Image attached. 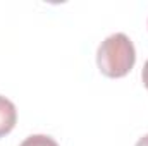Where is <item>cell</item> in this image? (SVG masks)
<instances>
[{
  "instance_id": "3957f363",
  "label": "cell",
  "mask_w": 148,
  "mask_h": 146,
  "mask_svg": "<svg viewBox=\"0 0 148 146\" xmlns=\"http://www.w3.org/2000/svg\"><path fill=\"white\" fill-rule=\"evenodd\" d=\"M19 146H59L55 139H52L50 136L45 134H33L29 138H26Z\"/></svg>"
},
{
  "instance_id": "5b68a950",
  "label": "cell",
  "mask_w": 148,
  "mask_h": 146,
  "mask_svg": "<svg viewBox=\"0 0 148 146\" xmlns=\"http://www.w3.org/2000/svg\"><path fill=\"white\" fill-rule=\"evenodd\" d=\"M134 146H148V134L147 136H143V138H140L138 143H136Z\"/></svg>"
},
{
  "instance_id": "6da1fadb",
  "label": "cell",
  "mask_w": 148,
  "mask_h": 146,
  "mask_svg": "<svg viewBox=\"0 0 148 146\" xmlns=\"http://www.w3.org/2000/svg\"><path fill=\"white\" fill-rule=\"evenodd\" d=\"M136 62V50L129 36L114 33L107 36L97 52V64L100 72L107 77H124L131 72Z\"/></svg>"
},
{
  "instance_id": "277c9868",
  "label": "cell",
  "mask_w": 148,
  "mask_h": 146,
  "mask_svg": "<svg viewBox=\"0 0 148 146\" xmlns=\"http://www.w3.org/2000/svg\"><path fill=\"white\" fill-rule=\"evenodd\" d=\"M141 79H143L145 88L148 89V60L145 62V65H143V71H141Z\"/></svg>"
},
{
  "instance_id": "7a4b0ae2",
  "label": "cell",
  "mask_w": 148,
  "mask_h": 146,
  "mask_svg": "<svg viewBox=\"0 0 148 146\" xmlns=\"http://www.w3.org/2000/svg\"><path fill=\"white\" fill-rule=\"evenodd\" d=\"M17 122V110L16 105L0 95V138L9 134Z\"/></svg>"
}]
</instances>
